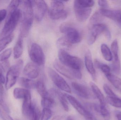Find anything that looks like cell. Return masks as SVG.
<instances>
[{
	"label": "cell",
	"instance_id": "42",
	"mask_svg": "<svg viewBox=\"0 0 121 120\" xmlns=\"http://www.w3.org/2000/svg\"><path fill=\"white\" fill-rule=\"evenodd\" d=\"M0 113L1 117L4 120H13V118L7 113L6 111L0 110Z\"/></svg>",
	"mask_w": 121,
	"mask_h": 120
},
{
	"label": "cell",
	"instance_id": "14",
	"mask_svg": "<svg viewBox=\"0 0 121 120\" xmlns=\"http://www.w3.org/2000/svg\"><path fill=\"white\" fill-rule=\"evenodd\" d=\"M72 85L74 91L80 97L86 99L92 98L91 91L86 86L76 82H73Z\"/></svg>",
	"mask_w": 121,
	"mask_h": 120
},
{
	"label": "cell",
	"instance_id": "3",
	"mask_svg": "<svg viewBox=\"0 0 121 120\" xmlns=\"http://www.w3.org/2000/svg\"><path fill=\"white\" fill-rule=\"evenodd\" d=\"M59 61L62 65L73 70H80L82 66L81 59L69 54L66 51L60 49L58 54Z\"/></svg>",
	"mask_w": 121,
	"mask_h": 120
},
{
	"label": "cell",
	"instance_id": "8",
	"mask_svg": "<svg viewBox=\"0 0 121 120\" xmlns=\"http://www.w3.org/2000/svg\"><path fill=\"white\" fill-rule=\"evenodd\" d=\"M55 68L60 74L70 79H81L82 77L80 70H73L65 66L60 61H55L54 64Z\"/></svg>",
	"mask_w": 121,
	"mask_h": 120
},
{
	"label": "cell",
	"instance_id": "47",
	"mask_svg": "<svg viewBox=\"0 0 121 120\" xmlns=\"http://www.w3.org/2000/svg\"><path fill=\"white\" fill-rule=\"evenodd\" d=\"M67 120H73V119H72V118H68V119Z\"/></svg>",
	"mask_w": 121,
	"mask_h": 120
},
{
	"label": "cell",
	"instance_id": "7",
	"mask_svg": "<svg viewBox=\"0 0 121 120\" xmlns=\"http://www.w3.org/2000/svg\"><path fill=\"white\" fill-rule=\"evenodd\" d=\"M29 56L33 63L39 66L43 65L45 63V56L41 46L36 43L31 45Z\"/></svg>",
	"mask_w": 121,
	"mask_h": 120
},
{
	"label": "cell",
	"instance_id": "4",
	"mask_svg": "<svg viewBox=\"0 0 121 120\" xmlns=\"http://www.w3.org/2000/svg\"><path fill=\"white\" fill-rule=\"evenodd\" d=\"M23 65L22 60H19L9 69L6 74L5 85L6 89H9L15 84Z\"/></svg>",
	"mask_w": 121,
	"mask_h": 120
},
{
	"label": "cell",
	"instance_id": "44",
	"mask_svg": "<svg viewBox=\"0 0 121 120\" xmlns=\"http://www.w3.org/2000/svg\"><path fill=\"white\" fill-rule=\"evenodd\" d=\"M98 4L102 8H106L108 6V2L106 0L98 1Z\"/></svg>",
	"mask_w": 121,
	"mask_h": 120
},
{
	"label": "cell",
	"instance_id": "23",
	"mask_svg": "<svg viewBox=\"0 0 121 120\" xmlns=\"http://www.w3.org/2000/svg\"><path fill=\"white\" fill-rule=\"evenodd\" d=\"M105 76L112 84L121 93V79L111 73Z\"/></svg>",
	"mask_w": 121,
	"mask_h": 120
},
{
	"label": "cell",
	"instance_id": "20",
	"mask_svg": "<svg viewBox=\"0 0 121 120\" xmlns=\"http://www.w3.org/2000/svg\"><path fill=\"white\" fill-rule=\"evenodd\" d=\"M23 38L19 36L13 48V57L15 59H18L22 55L23 52Z\"/></svg>",
	"mask_w": 121,
	"mask_h": 120
},
{
	"label": "cell",
	"instance_id": "13",
	"mask_svg": "<svg viewBox=\"0 0 121 120\" xmlns=\"http://www.w3.org/2000/svg\"><path fill=\"white\" fill-rule=\"evenodd\" d=\"M23 99V103L22 105L23 113L28 119L31 120L32 117L35 104L32 103L30 92Z\"/></svg>",
	"mask_w": 121,
	"mask_h": 120
},
{
	"label": "cell",
	"instance_id": "9",
	"mask_svg": "<svg viewBox=\"0 0 121 120\" xmlns=\"http://www.w3.org/2000/svg\"><path fill=\"white\" fill-rule=\"evenodd\" d=\"M48 73L50 79L57 87L67 93H71L70 87L65 80L56 71L49 68Z\"/></svg>",
	"mask_w": 121,
	"mask_h": 120
},
{
	"label": "cell",
	"instance_id": "37",
	"mask_svg": "<svg viewBox=\"0 0 121 120\" xmlns=\"http://www.w3.org/2000/svg\"><path fill=\"white\" fill-rule=\"evenodd\" d=\"M113 71L116 74H118L121 70V64L120 61L114 60L112 65Z\"/></svg>",
	"mask_w": 121,
	"mask_h": 120
},
{
	"label": "cell",
	"instance_id": "12",
	"mask_svg": "<svg viewBox=\"0 0 121 120\" xmlns=\"http://www.w3.org/2000/svg\"><path fill=\"white\" fill-rule=\"evenodd\" d=\"M32 1L34 16L38 22L43 19L47 10V5L44 0H34Z\"/></svg>",
	"mask_w": 121,
	"mask_h": 120
},
{
	"label": "cell",
	"instance_id": "33",
	"mask_svg": "<svg viewBox=\"0 0 121 120\" xmlns=\"http://www.w3.org/2000/svg\"><path fill=\"white\" fill-rule=\"evenodd\" d=\"M103 17L99 11L96 12L90 18V23L91 25L101 23V21L103 19Z\"/></svg>",
	"mask_w": 121,
	"mask_h": 120
},
{
	"label": "cell",
	"instance_id": "40",
	"mask_svg": "<svg viewBox=\"0 0 121 120\" xmlns=\"http://www.w3.org/2000/svg\"><path fill=\"white\" fill-rule=\"evenodd\" d=\"M6 79L3 73V70L0 67V90H3V85L5 83Z\"/></svg>",
	"mask_w": 121,
	"mask_h": 120
},
{
	"label": "cell",
	"instance_id": "31",
	"mask_svg": "<svg viewBox=\"0 0 121 120\" xmlns=\"http://www.w3.org/2000/svg\"><path fill=\"white\" fill-rule=\"evenodd\" d=\"M55 101L54 99L50 96L42 98L41 105L44 108H50L54 106Z\"/></svg>",
	"mask_w": 121,
	"mask_h": 120
},
{
	"label": "cell",
	"instance_id": "15",
	"mask_svg": "<svg viewBox=\"0 0 121 120\" xmlns=\"http://www.w3.org/2000/svg\"><path fill=\"white\" fill-rule=\"evenodd\" d=\"M23 74L30 79L37 78L40 73V70L38 66L33 62L28 63L24 67Z\"/></svg>",
	"mask_w": 121,
	"mask_h": 120
},
{
	"label": "cell",
	"instance_id": "35",
	"mask_svg": "<svg viewBox=\"0 0 121 120\" xmlns=\"http://www.w3.org/2000/svg\"><path fill=\"white\" fill-rule=\"evenodd\" d=\"M111 19L121 24V10H112V16Z\"/></svg>",
	"mask_w": 121,
	"mask_h": 120
},
{
	"label": "cell",
	"instance_id": "18",
	"mask_svg": "<svg viewBox=\"0 0 121 120\" xmlns=\"http://www.w3.org/2000/svg\"><path fill=\"white\" fill-rule=\"evenodd\" d=\"M85 63L87 71L95 78L96 75V71L92 62L91 55L90 51H87L85 54Z\"/></svg>",
	"mask_w": 121,
	"mask_h": 120
},
{
	"label": "cell",
	"instance_id": "32",
	"mask_svg": "<svg viewBox=\"0 0 121 120\" xmlns=\"http://www.w3.org/2000/svg\"><path fill=\"white\" fill-rule=\"evenodd\" d=\"M119 46L118 41L115 39L112 42L111 46V51L114 60H119L118 56Z\"/></svg>",
	"mask_w": 121,
	"mask_h": 120
},
{
	"label": "cell",
	"instance_id": "26",
	"mask_svg": "<svg viewBox=\"0 0 121 120\" xmlns=\"http://www.w3.org/2000/svg\"><path fill=\"white\" fill-rule=\"evenodd\" d=\"M30 93V91L28 89L23 88H16L13 90V96L16 99H23Z\"/></svg>",
	"mask_w": 121,
	"mask_h": 120
},
{
	"label": "cell",
	"instance_id": "39",
	"mask_svg": "<svg viewBox=\"0 0 121 120\" xmlns=\"http://www.w3.org/2000/svg\"><path fill=\"white\" fill-rule=\"evenodd\" d=\"M99 68L101 69L102 72L104 73L105 75L111 73V69L110 67L107 65L101 63Z\"/></svg>",
	"mask_w": 121,
	"mask_h": 120
},
{
	"label": "cell",
	"instance_id": "10",
	"mask_svg": "<svg viewBox=\"0 0 121 120\" xmlns=\"http://www.w3.org/2000/svg\"><path fill=\"white\" fill-rule=\"evenodd\" d=\"M74 9L76 18L80 22H85L91 13V8H87L80 4L77 0L74 1Z\"/></svg>",
	"mask_w": 121,
	"mask_h": 120
},
{
	"label": "cell",
	"instance_id": "21",
	"mask_svg": "<svg viewBox=\"0 0 121 120\" xmlns=\"http://www.w3.org/2000/svg\"><path fill=\"white\" fill-rule=\"evenodd\" d=\"M37 81L32 79L25 77H21L18 80L19 84L26 89H35Z\"/></svg>",
	"mask_w": 121,
	"mask_h": 120
},
{
	"label": "cell",
	"instance_id": "24",
	"mask_svg": "<svg viewBox=\"0 0 121 120\" xmlns=\"http://www.w3.org/2000/svg\"><path fill=\"white\" fill-rule=\"evenodd\" d=\"M54 93L58 97L63 108L65 111L68 112L69 110V105L67 99L65 94L57 90H53Z\"/></svg>",
	"mask_w": 121,
	"mask_h": 120
},
{
	"label": "cell",
	"instance_id": "22",
	"mask_svg": "<svg viewBox=\"0 0 121 120\" xmlns=\"http://www.w3.org/2000/svg\"><path fill=\"white\" fill-rule=\"evenodd\" d=\"M93 108L95 111L99 113L106 120H108L110 118V113L109 110L107 105H101L94 104Z\"/></svg>",
	"mask_w": 121,
	"mask_h": 120
},
{
	"label": "cell",
	"instance_id": "2",
	"mask_svg": "<svg viewBox=\"0 0 121 120\" xmlns=\"http://www.w3.org/2000/svg\"><path fill=\"white\" fill-rule=\"evenodd\" d=\"M22 16L20 9L8 10L7 18L0 34V39L12 34Z\"/></svg>",
	"mask_w": 121,
	"mask_h": 120
},
{
	"label": "cell",
	"instance_id": "36",
	"mask_svg": "<svg viewBox=\"0 0 121 120\" xmlns=\"http://www.w3.org/2000/svg\"><path fill=\"white\" fill-rule=\"evenodd\" d=\"M41 112L39 109L35 104L32 117L31 120H40L41 118Z\"/></svg>",
	"mask_w": 121,
	"mask_h": 120
},
{
	"label": "cell",
	"instance_id": "6",
	"mask_svg": "<svg viewBox=\"0 0 121 120\" xmlns=\"http://www.w3.org/2000/svg\"><path fill=\"white\" fill-rule=\"evenodd\" d=\"M60 29L71 44L78 43L81 41L82 37L80 32L72 25L68 23H63L60 25Z\"/></svg>",
	"mask_w": 121,
	"mask_h": 120
},
{
	"label": "cell",
	"instance_id": "17",
	"mask_svg": "<svg viewBox=\"0 0 121 120\" xmlns=\"http://www.w3.org/2000/svg\"><path fill=\"white\" fill-rule=\"evenodd\" d=\"M11 48H8L0 54V67L4 71L8 70L10 63L9 59L12 54Z\"/></svg>",
	"mask_w": 121,
	"mask_h": 120
},
{
	"label": "cell",
	"instance_id": "38",
	"mask_svg": "<svg viewBox=\"0 0 121 120\" xmlns=\"http://www.w3.org/2000/svg\"><path fill=\"white\" fill-rule=\"evenodd\" d=\"M103 89L106 93L108 95V96L117 97L112 89L106 84L104 85Z\"/></svg>",
	"mask_w": 121,
	"mask_h": 120
},
{
	"label": "cell",
	"instance_id": "34",
	"mask_svg": "<svg viewBox=\"0 0 121 120\" xmlns=\"http://www.w3.org/2000/svg\"><path fill=\"white\" fill-rule=\"evenodd\" d=\"M52 116V111L50 108H44L41 112L40 120H49Z\"/></svg>",
	"mask_w": 121,
	"mask_h": 120
},
{
	"label": "cell",
	"instance_id": "11",
	"mask_svg": "<svg viewBox=\"0 0 121 120\" xmlns=\"http://www.w3.org/2000/svg\"><path fill=\"white\" fill-rule=\"evenodd\" d=\"M90 26L87 36V43L90 45H92L95 42L98 36L104 32L107 27L104 24L100 23L92 25Z\"/></svg>",
	"mask_w": 121,
	"mask_h": 120
},
{
	"label": "cell",
	"instance_id": "27",
	"mask_svg": "<svg viewBox=\"0 0 121 120\" xmlns=\"http://www.w3.org/2000/svg\"><path fill=\"white\" fill-rule=\"evenodd\" d=\"M101 50L104 58L106 60L110 61L113 59L111 51L106 44H103L101 45Z\"/></svg>",
	"mask_w": 121,
	"mask_h": 120
},
{
	"label": "cell",
	"instance_id": "16",
	"mask_svg": "<svg viewBox=\"0 0 121 120\" xmlns=\"http://www.w3.org/2000/svg\"><path fill=\"white\" fill-rule=\"evenodd\" d=\"M68 101L74 108L82 115L84 117L88 112L86 109L74 97L67 94L65 93Z\"/></svg>",
	"mask_w": 121,
	"mask_h": 120
},
{
	"label": "cell",
	"instance_id": "46",
	"mask_svg": "<svg viewBox=\"0 0 121 120\" xmlns=\"http://www.w3.org/2000/svg\"><path fill=\"white\" fill-rule=\"evenodd\" d=\"M62 117L60 116L57 115L54 117L52 120H61Z\"/></svg>",
	"mask_w": 121,
	"mask_h": 120
},
{
	"label": "cell",
	"instance_id": "29",
	"mask_svg": "<svg viewBox=\"0 0 121 120\" xmlns=\"http://www.w3.org/2000/svg\"><path fill=\"white\" fill-rule=\"evenodd\" d=\"M57 43L60 49L65 51L69 49L72 44L65 37L60 38L57 41Z\"/></svg>",
	"mask_w": 121,
	"mask_h": 120
},
{
	"label": "cell",
	"instance_id": "25",
	"mask_svg": "<svg viewBox=\"0 0 121 120\" xmlns=\"http://www.w3.org/2000/svg\"><path fill=\"white\" fill-rule=\"evenodd\" d=\"M37 91L42 98L49 96L47 88L44 82L41 80H39L36 82V87Z\"/></svg>",
	"mask_w": 121,
	"mask_h": 120
},
{
	"label": "cell",
	"instance_id": "30",
	"mask_svg": "<svg viewBox=\"0 0 121 120\" xmlns=\"http://www.w3.org/2000/svg\"><path fill=\"white\" fill-rule=\"evenodd\" d=\"M106 101L112 106L121 108V99L117 97L107 96Z\"/></svg>",
	"mask_w": 121,
	"mask_h": 120
},
{
	"label": "cell",
	"instance_id": "41",
	"mask_svg": "<svg viewBox=\"0 0 121 120\" xmlns=\"http://www.w3.org/2000/svg\"><path fill=\"white\" fill-rule=\"evenodd\" d=\"M7 14L8 11L5 9H2L0 10V25L7 16Z\"/></svg>",
	"mask_w": 121,
	"mask_h": 120
},
{
	"label": "cell",
	"instance_id": "1",
	"mask_svg": "<svg viewBox=\"0 0 121 120\" xmlns=\"http://www.w3.org/2000/svg\"><path fill=\"white\" fill-rule=\"evenodd\" d=\"M21 4L22 6L23 18L19 36L23 38L29 34L33 23L34 14L32 1H21Z\"/></svg>",
	"mask_w": 121,
	"mask_h": 120
},
{
	"label": "cell",
	"instance_id": "5",
	"mask_svg": "<svg viewBox=\"0 0 121 120\" xmlns=\"http://www.w3.org/2000/svg\"><path fill=\"white\" fill-rule=\"evenodd\" d=\"M67 11L62 1H52L48 11V15L50 19L54 20L63 19L67 17Z\"/></svg>",
	"mask_w": 121,
	"mask_h": 120
},
{
	"label": "cell",
	"instance_id": "43",
	"mask_svg": "<svg viewBox=\"0 0 121 120\" xmlns=\"http://www.w3.org/2000/svg\"><path fill=\"white\" fill-rule=\"evenodd\" d=\"M84 117L86 120H97L94 116L89 111L84 116Z\"/></svg>",
	"mask_w": 121,
	"mask_h": 120
},
{
	"label": "cell",
	"instance_id": "19",
	"mask_svg": "<svg viewBox=\"0 0 121 120\" xmlns=\"http://www.w3.org/2000/svg\"><path fill=\"white\" fill-rule=\"evenodd\" d=\"M90 84L93 93L99 101L100 105H107L106 99L99 88L92 82H90Z\"/></svg>",
	"mask_w": 121,
	"mask_h": 120
},
{
	"label": "cell",
	"instance_id": "28",
	"mask_svg": "<svg viewBox=\"0 0 121 120\" xmlns=\"http://www.w3.org/2000/svg\"><path fill=\"white\" fill-rule=\"evenodd\" d=\"M14 36L13 34L0 39V53L12 42Z\"/></svg>",
	"mask_w": 121,
	"mask_h": 120
},
{
	"label": "cell",
	"instance_id": "45",
	"mask_svg": "<svg viewBox=\"0 0 121 120\" xmlns=\"http://www.w3.org/2000/svg\"><path fill=\"white\" fill-rule=\"evenodd\" d=\"M104 34H105V36L108 39H109L111 38V34L110 33V31L107 28L106 30L104 32Z\"/></svg>",
	"mask_w": 121,
	"mask_h": 120
}]
</instances>
